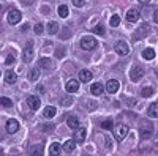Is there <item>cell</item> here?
I'll use <instances>...</instances> for the list:
<instances>
[{
  "label": "cell",
  "instance_id": "1",
  "mask_svg": "<svg viewBox=\"0 0 158 156\" xmlns=\"http://www.w3.org/2000/svg\"><path fill=\"white\" fill-rule=\"evenodd\" d=\"M128 131H130L128 125H123V123H120V125H117V126L114 128V137H115L118 142H122V140L127 137Z\"/></svg>",
  "mask_w": 158,
  "mask_h": 156
},
{
  "label": "cell",
  "instance_id": "2",
  "mask_svg": "<svg viewBox=\"0 0 158 156\" xmlns=\"http://www.w3.org/2000/svg\"><path fill=\"white\" fill-rule=\"evenodd\" d=\"M32 58H33V41H27V44L24 47V52H22V60L25 63H30Z\"/></svg>",
  "mask_w": 158,
  "mask_h": 156
},
{
  "label": "cell",
  "instance_id": "3",
  "mask_svg": "<svg viewBox=\"0 0 158 156\" xmlns=\"http://www.w3.org/2000/svg\"><path fill=\"white\" fill-rule=\"evenodd\" d=\"M149 33H150V25H147V24H142L141 27H139V29L135 32V35H133V40H135V41L142 40V38H146Z\"/></svg>",
  "mask_w": 158,
  "mask_h": 156
},
{
  "label": "cell",
  "instance_id": "4",
  "mask_svg": "<svg viewBox=\"0 0 158 156\" xmlns=\"http://www.w3.org/2000/svg\"><path fill=\"white\" fill-rule=\"evenodd\" d=\"M81 47L84 50H92V49H95L97 47V40L94 36H84L82 40H81Z\"/></svg>",
  "mask_w": 158,
  "mask_h": 156
},
{
  "label": "cell",
  "instance_id": "5",
  "mask_svg": "<svg viewBox=\"0 0 158 156\" xmlns=\"http://www.w3.org/2000/svg\"><path fill=\"white\" fill-rule=\"evenodd\" d=\"M144 76V68L139 66V65H136V66H133V70L130 71V79L133 82H138L139 79H142Z\"/></svg>",
  "mask_w": 158,
  "mask_h": 156
},
{
  "label": "cell",
  "instance_id": "6",
  "mask_svg": "<svg viewBox=\"0 0 158 156\" xmlns=\"http://www.w3.org/2000/svg\"><path fill=\"white\" fill-rule=\"evenodd\" d=\"M114 49H115V52L118 55H128L130 54V46L125 43V41H117L115 43V46H114Z\"/></svg>",
  "mask_w": 158,
  "mask_h": 156
},
{
  "label": "cell",
  "instance_id": "7",
  "mask_svg": "<svg viewBox=\"0 0 158 156\" xmlns=\"http://www.w3.org/2000/svg\"><path fill=\"white\" fill-rule=\"evenodd\" d=\"M21 11L19 10H10L8 11V22L11 24V25H16V24H19V21H21Z\"/></svg>",
  "mask_w": 158,
  "mask_h": 156
},
{
  "label": "cell",
  "instance_id": "8",
  "mask_svg": "<svg viewBox=\"0 0 158 156\" xmlns=\"http://www.w3.org/2000/svg\"><path fill=\"white\" fill-rule=\"evenodd\" d=\"M118 87H120L118 81H115V79H109V81L106 82V85H104V90H106L108 93L114 95V93H117V92H118Z\"/></svg>",
  "mask_w": 158,
  "mask_h": 156
},
{
  "label": "cell",
  "instance_id": "9",
  "mask_svg": "<svg viewBox=\"0 0 158 156\" xmlns=\"http://www.w3.org/2000/svg\"><path fill=\"white\" fill-rule=\"evenodd\" d=\"M152 133H153V128H152V125L142 123V126L139 128V136H141L142 139H149V137H152Z\"/></svg>",
  "mask_w": 158,
  "mask_h": 156
},
{
  "label": "cell",
  "instance_id": "10",
  "mask_svg": "<svg viewBox=\"0 0 158 156\" xmlns=\"http://www.w3.org/2000/svg\"><path fill=\"white\" fill-rule=\"evenodd\" d=\"M18 131H19V122L15 120V118H10L6 122V133L8 134H15Z\"/></svg>",
  "mask_w": 158,
  "mask_h": 156
},
{
  "label": "cell",
  "instance_id": "11",
  "mask_svg": "<svg viewBox=\"0 0 158 156\" xmlns=\"http://www.w3.org/2000/svg\"><path fill=\"white\" fill-rule=\"evenodd\" d=\"M85 136H87L85 128H76L74 129V140L77 142V144H82V142L85 140Z\"/></svg>",
  "mask_w": 158,
  "mask_h": 156
},
{
  "label": "cell",
  "instance_id": "12",
  "mask_svg": "<svg viewBox=\"0 0 158 156\" xmlns=\"http://www.w3.org/2000/svg\"><path fill=\"white\" fill-rule=\"evenodd\" d=\"M65 90H67L68 93H76L77 90H79V81L70 79V81L67 82V85H65Z\"/></svg>",
  "mask_w": 158,
  "mask_h": 156
},
{
  "label": "cell",
  "instance_id": "13",
  "mask_svg": "<svg viewBox=\"0 0 158 156\" xmlns=\"http://www.w3.org/2000/svg\"><path fill=\"white\" fill-rule=\"evenodd\" d=\"M27 104H29V107L32 109V110H38V107L41 106V101H40V98L38 96H29L27 98Z\"/></svg>",
  "mask_w": 158,
  "mask_h": 156
},
{
  "label": "cell",
  "instance_id": "14",
  "mask_svg": "<svg viewBox=\"0 0 158 156\" xmlns=\"http://www.w3.org/2000/svg\"><path fill=\"white\" fill-rule=\"evenodd\" d=\"M92 77H94V74H92L89 70H81V71H79V81H81V82H90L92 81Z\"/></svg>",
  "mask_w": 158,
  "mask_h": 156
},
{
  "label": "cell",
  "instance_id": "15",
  "mask_svg": "<svg viewBox=\"0 0 158 156\" xmlns=\"http://www.w3.org/2000/svg\"><path fill=\"white\" fill-rule=\"evenodd\" d=\"M62 151H63V148H62V145L59 144V142L51 144V147H49V154H51V156H59Z\"/></svg>",
  "mask_w": 158,
  "mask_h": 156
},
{
  "label": "cell",
  "instance_id": "16",
  "mask_svg": "<svg viewBox=\"0 0 158 156\" xmlns=\"http://www.w3.org/2000/svg\"><path fill=\"white\" fill-rule=\"evenodd\" d=\"M138 19H139V11H138V10L131 8V10L127 11V21H128V22H136Z\"/></svg>",
  "mask_w": 158,
  "mask_h": 156
},
{
  "label": "cell",
  "instance_id": "17",
  "mask_svg": "<svg viewBox=\"0 0 158 156\" xmlns=\"http://www.w3.org/2000/svg\"><path fill=\"white\" fill-rule=\"evenodd\" d=\"M90 92H92V95H95V96H100L103 92H104V87L100 84V82H95L94 85L90 87Z\"/></svg>",
  "mask_w": 158,
  "mask_h": 156
},
{
  "label": "cell",
  "instance_id": "18",
  "mask_svg": "<svg viewBox=\"0 0 158 156\" xmlns=\"http://www.w3.org/2000/svg\"><path fill=\"white\" fill-rule=\"evenodd\" d=\"M147 115L150 118H158V102H152L149 106V110H147Z\"/></svg>",
  "mask_w": 158,
  "mask_h": 156
},
{
  "label": "cell",
  "instance_id": "19",
  "mask_svg": "<svg viewBox=\"0 0 158 156\" xmlns=\"http://www.w3.org/2000/svg\"><path fill=\"white\" fill-rule=\"evenodd\" d=\"M65 151H67V153H73L74 151V148H76V140L74 139H70V140H67V142H65V144H63V147H62Z\"/></svg>",
  "mask_w": 158,
  "mask_h": 156
},
{
  "label": "cell",
  "instance_id": "20",
  "mask_svg": "<svg viewBox=\"0 0 158 156\" xmlns=\"http://www.w3.org/2000/svg\"><path fill=\"white\" fill-rule=\"evenodd\" d=\"M46 30H48V33H49V35H56V33L59 32V24H57L56 21H51V22H48V27H46Z\"/></svg>",
  "mask_w": 158,
  "mask_h": 156
},
{
  "label": "cell",
  "instance_id": "21",
  "mask_svg": "<svg viewBox=\"0 0 158 156\" xmlns=\"http://www.w3.org/2000/svg\"><path fill=\"white\" fill-rule=\"evenodd\" d=\"M5 81H6V84H15L16 81H18V74L15 73V71H6L5 73Z\"/></svg>",
  "mask_w": 158,
  "mask_h": 156
},
{
  "label": "cell",
  "instance_id": "22",
  "mask_svg": "<svg viewBox=\"0 0 158 156\" xmlns=\"http://www.w3.org/2000/svg\"><path fill=\"white\" fill-rule=\"evenodd\" d=\"M56 114H57V109L54 106H48L43 110V115L46 117V118H52V117H56Z\"/></svg>",
  "mask_w": 158,
  "mask_h": 156
},
{
  "label": "cell",
  "instance_id": "23",
  "mask_svg": "<svg viewBox=\"0 0 158 156\" xmlns=\"http://www.w3.org/2000/svg\"><path fill=\"white\" fill-rule=\"evenodd\" d=\"M38 65H40V68H43V70H51V68H52V63H51V60H49V58H46V57L40 58Z\"/></svg>",
  "mask_w": 158,
  "mask_h": 156
},
{
  "label": "cell",
  "instance_id": "24",
  "mask_svg": "<svg viewBox=\"0 0 158 156\" xmlns=\"http://www.w3.org/2000/svg\"><path fill=\"white\" fill-rule=\"evenodd\" d=\"M155 93V90L152 88V87H142V90H141V96L142 98H149V96H152Z\"/></svg>",
  "mask_w": 158,
  "mask_h": 156
},
{
  "label": "cell",
  "instance_id": "25",
  "mask_svg": "<svg viewBox=\"0 0 158 156\" xmlns=\"http://www.w3.org/2000/svg\"><path fill=\"white\" fill-rule=\"evenodd\" d=\"M142 57L146 58V60H152V58H155V50L153 49H144L142 50Z\"/></svg>",
  "mask_w": 158,
  "mask_h": 156
},
{
  "label": "cell",
  "instance_id": "26",
  "mask_svg": "<svg viewBox=\"0 0 158 156\" xmlns=\"http://www.w3.org/2000/svg\"><path fill=\"white\" fill-rule=\"evenodd\" d=\"M38 77H40V68H33V70L29 73V79H30L32 82H36Z\"/></svg>",
  "mask_w": 158,
  "mask_h": 156
},
{
  "label": "cell",
  "instance_id": "27",
  "mask_svg": "<svg viewBox=\"0 0 158 156\" xmlns=\"http://www.w3.org/2000/svg\"><path fill=\"white\" fill-rule=\"evenodd\" d=\"M67 125H68L71 129H76V128H79V120L76 118V117H70V118L67 120Z\"/></svg>",
  "mask_w": 158,
  "mask_h": 156
},
{
  "label": "cell",
  "instance_id": "28",
  "mask_svg": "<svg viewBox=\"0 0 158 156\" xmlns=\"http://www.w3.org/2000/svg\"><path fill=\"white\" fill-rule=\"evenodd\" d=\"M57 11H59V16L60 18H68V6L67 5H60Z\"/></svg>",
  "mask_w": 158,
  "mask_h": 156
},
{
  "label": "cell",
  "instance_id": "29",
  "mask_svg": "<svg viewBox=\"0 0 158 156\" xmlns=\"http://www.w3.org/2000/svg\"><path fill=\"white\" fill-rule=\"evenodd\" d=\"M0 106H3V107H11L13 106V101L6 96H2L0 98Z\"/></svg>",
  "mask_w": 158,
  "mask_h": 156
},
{
  "label": "cell",
  "instance_id": "30",
  "mask_svg": "<svg viewBox=\"0 0 158 156\" xmlns=\"http://www.w3.org/2000/svg\"><path fill=\"white\" fill-rule=\"evenodd\" d=\"M109 25L111 27H118V25H120V18H118L117 14H114L111 18V21H109Z\"/></svg>",
  "mask_w": 158,
  "mask_h": 156
},
{
  "label": "cell",
  "instance_id": "31",
  "mask_svg": "<svg viewBox=\"0 0 158 156\" xmlns=\"http://www.w3.org/2000/svg\"><path fill=\"white\" fill-rule=\"evenodd\" d=\"M70 36H71V32H70V29H63L59 38H60V40H68Z\"/></svg>",
  "mask_w": 158,
  "mask_h": 156
},
{
  "label": "cell",
  "instance_id": "32",
  "mask_svg": "<svg viewBox=\"0 0 158 156\" xmlns=\"http://www.w3.org/2000/svg\"><path fill=\"white\" fill-rule=\"evenodd\" d=\"M92 32L97 33V35H104V32H106V30H104V27H103L101 24H98V25H95V27H94V30H92Z\"/></svg>",
  "mask_w": 158,
  "mask_h": 156
},
{
  "label": "cell",
  "instance_id": "33",
  "mask_svg": "<svg viewBox=\"0 0 158 156\" xmlns=\"http://www.w3.org/2000/svg\"><path fill=\"white\" fill-rule=\"evenodd\" d=\"M65 54H67V52H65V49H63V47H57V49H56V57H57V58L65 57Z\"/></svg>",
  "mask_w": 158,
  "mask_h": 156
},
{
  "label": "cell",
  "instance_id": "34",
  "mask_svg": "<svg viewBox=\"0 0 158 156\" xmlns=\"http://www.w3.org/2000/svg\"><path fill=\"white\" fill-rule=\"evenodd\" d=\"M101 128H103V129H112V122H111V120L101 122Z\"/></svg>",
  "mask_w": 158,
  "mask_h": 156
},
{
  "label": "cell",
  "instance_id": "35",
  "mask_svg": "<svg viewBox=\"0 0 158 156\" xmlns=\"http://www.w3.org/2000/svg\"><path fill=\"white\" fill-rule=\"evenodd\" d=\"M33 30H35V33L36 35H40V33H43V24H35V27H33Z\"/></svg>",
  "mask_w": 158,
  "mask_h": 156
},
{
  "label": "cell",
  "instance_id": "36",
  "mask_svg": "<svg viewBox=\"0 0 158 156\" xmlns=\"http://www.w3.org/2000/svg\"><path fill=\"white\" fill-rule=\"evenodd\" d=\"M84 107H87V109H90V110H94V109H97V102H84Z\"/></svg>",
  "mask_w": 158,
  "mask_h": 156
},
{
  "label": "cell",
  "instance_id": "37",
  "mask_svg": "<svg viewBox=\"0 0 158 156\" xmlns=\"http://www.w3.org/2000/svg\"><path fill=\"white\" fill-rule=\"evenodd\" d=\"M71 2H73V5H74L76 8H81V6H84L85 0H71Z\"/></svg>",
  "mask_w": 158,
  "mask_h": 156
},
{
  "label": "cell",
  "instance_id": "38",
  "mask_svg": "<svg viewBox=\"0 0 158 156\" xmlns=\"http://www.w3.org/2000/svg\"><path fill=\"white\" fill-rule=\"evenodd\" d=\"M71 102H73L71 98H63V99H62V106H70Z\"/></svg>",
  "mask_w": 158,
  "mask_h": 156
},
{
  "label": "cell",
  "instance_id": "39",
  "mask_svg": "<svg viewBox=\"0 0 158 156\" xmlns=\"http://www.w3.org/2000/svg\"><path fill=\"white\" fill-rule=\"evenodd\" d=\"M15 62H16V60H15V55H8V57H6V60H5V63H6V65H13Z\"/></svg>",
  "mask_w": 158,
  "mask_h": 156
},
{
  "label": "cell",
  "instance_id": "40",
  "mask_svg": "<svg viewBox=\"0 0 158 156\" xmlns=\"http://www.w3.org/2000/svg\"><path fill=\"white\" fill-rule=\"evenodd\" d=\"M52 129H54V125H44V126H43V131H44V133H51Z\"/></svg>",
  "mask_w": 158,
  "mask_h": 156
},
{
  "label": "cell",
  "instance_id": "41",
  "mask_svg": "<svg viewBox=\"0 0 158 156\" xmlns=\"http://www.w3.org/2000/svg\"><path fill=\"white\" fill-rule=\"evenodd\" d=\"M30 154H41V151H40L36 147H32V150H30Z\"/></svg>",
  "mask_w": 158,
  "mask_h": 156
},
{
  "label": "cell",
  "instance_id": "42",
  "mask_svg": "<svg viewBox=\"0 0 158 156\" xmlns=\"http://www.w3.org/2000/svg\"><path fill=\"white\" fill-rule=\"evenodd\" d=\"M153 22H155V24H158V10L153 13Z\"/></svg>",
  "mask_w": 158,
  "mask_h": 156
},
{
  "label": "cell",
  "instance_id": "43",
  "mask_svg": "<svg viewBox=\"0 0 158 156\" xmlns=\"http://www.w3.org/2000/svg\"><path fill=\"white\" fill-rule=\"evenodd\" d=\"M29 27H30L29 24H24L22 27H21V30H22V32H27V30H29Z\"/></svg>",
  "mask_w": 158,
  "mask_h": 156
},
{
  "label": "cell",
  "instance_id": "44",
  "mask_svg": "<svg viewBox=\"0 0 158 156\" xmlns=\"http://www.w3.org/2000/svg\"><path fill=\"white\" fill-rule=\"evenodd\" d=\"M106 147H108V150H111V140H109V137H106Z\"/></svg>",
  "mask_w": 158,
  "mask_h": 156
},
{
  "label": "cell",
  "instance_id": "45",
  "mask_svg": "<svg viewBox=\"0 0 158 156\" xmlns=\"http://www.w3.org/2000/svg\"><path fill=\"white\" fill-rule=\"evenodd\" d=\"M38 90H40V93H44V88H43V85H40V87H36Z\"/></svg>",
  "mask_w": 158,
  "mask_h": 156
},
{
  "label": "cell",
  "instance_id": "46",
  "mask_svg": "<svg viewBox=\"0 0 158 156\" xmlns=\"http://www.w3.org/2000/svg\"><path fill=\"white\" fill-rule=\"evenodd\" d=\"M150 2V0H139V3H144V5H147Z\"/></svg>",
  "mask_w": 158,
  "mask_h": 156
},
{
  "label": "cell",
  "instance_id": "47",
  "mask_svg": "<svg viewBox=\"0 0 158 156\" xmlns=\"http://www.w3.org/2000/svg\"><path fill=\"white\" fill-rule=\"evenodd\" d=\"M155 144H156V145H158V137H156V139H155Z\"/></svg>",
  "mask_w": 158,
  "mask_h": 156
},
{
  "label": "cell",
  "instance_id": "48",
  "mask_svg": "<svg viewBox=\"0 0 158 156\" xmlns=\"http://www.w3.org/2000/svg\"><path fill=\"white\" fill-rule=\"evenodd\" d=\"M0 74H2V73H0Z\"/></svg>",
  "mask_w": 158,
  "mask_h": 156
}]
</instances>
